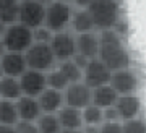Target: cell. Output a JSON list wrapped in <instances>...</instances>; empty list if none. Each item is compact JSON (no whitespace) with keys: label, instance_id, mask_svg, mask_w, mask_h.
Wrapping results in <instances>:
<instances>
[{"label":"cell","instance_id":"10","mask_svg":"<svg viewBox=\"0 0 146 133\" xmlns=\"http://www.w3.org/2000/svg\"><path fill=\"white\" fill-rule=\"evenodd\" d=\"M110 75H112V72L96 57V59L89 60V63L83 70V83H86L91 89H94V88L109 84Z\"/></svg>","mask_w":146,"mask_h":133},{"label":"cell","instance_id":"3","mask_svg":"<svg viewBox=\"0 0 146 133\" xmlns=\"http://www.w3.org/2000/svg\"><path fill=\"white\" fill-rule=\"evenodd\" d=\"M2 41L7 52L25 54L33 46V29L16 21L13 25L7 26L5 33L2 34Z\"/></svg>","mask_w":146,"mask_h":133},{"label":"cell","instance_id":"32","mask_svg":"<svg viewBox=\"0 0 146 133\" xmlns=\"http://www.w3.org/2000/svg\"><path fill=\"white\" fill-rule=\"evenodd\" d=\"M73 62H75V65L78 66V68H81V70H84L86 68V65L89 63V60L91 59H88V57H84V55H80V54H76V55L72 59Z\"/></svg>","mask_w":146,"mask_h":133},{"label":"cell","instance_id":"33","mask_svg":"<svg viewBox=\"0 0 146 133\" xmlns=\"http://www.w3.org/2000/svg\"><path fill=\"white\" fill-rule=\"evenodd\" d=\"M91 2H93V0H73L72 5L76 7V10H86Z\"/></svg>","mask_w":146,"mask_h":133},{"label":"cell","instance_id":"25","mask_svg":"<svg viewBox=\"0 0 146 133\" xmlns=\"http://www.w3.org/2000/svg\"><path fill=\"white\" fill-rule=\"evenodd\" d=\"M81 115H83V123L84 125H98L99 127L101 123L104 122V112L102 109L98 107V106H88L81 110Z\"/></svg>","mask_w":146,"mask_h":133},{"label":"cell","instance_id":"26","mask_svg":"<svg viewBox=\"0 0 146 133\" xmlns=\"http://www.w3.org/2000/svg\"><path fill=\"white\" fill-rule=\"evenodd\" d=\"M46 80H47V88H52V89H57V91H65V88L70 84L68 80L65 78V75L57 66L46 73Z\"/></svg>","mask_w":146,"mask_h":133},{"label":"cell","instance_id":"5","mask_svg":"<svg viewBox=\"0 0 146 133\" xmlns=\"http://www.w3.org/2000/svg\"><path fill=\"white\" fill-rule=\"evenodd\" d=\"M72 7L68 3H60V2H54L52 5L46 8V20L44 26L49 28L52 33H60L70 28L72 23Z\"/></svg>","mask_w":146,"mask_h":133},{"label":"cell","instance_id":"27","mask_svg":"<svg viewBox=\"0 0 146 133\" xmlns=\"http://www.w3.org/2000/svg\"><path fill=\"white\" fill-rule=\"evenodd\" d=\"M54 33L46 26H39L36 29H33V42L37 44H50Z\"/></svg>","mask_w":146,"mask_h":133},{"label":"cell","instance_id":"15","mask_svg":"<svg viewBox=\"0 0 146 133\" xmlns=\"http://www.w3.org/2000/svg\"><path fill=\"white\" fill-rule=\"evenodd\" d=\"M16 109H18L20 120H25V122H37V118L42 115V110H41L37 97L21 96L16 101Z\"/></svg>","mask_w":146,"mask_h":133},{"label":"cell","instance_id":"24","mask_svg":"<svg viewBox=\"0 0 146 133\" xmlns=\"http://www.w3.org/2000/svg\"><path fill=\"white\" fill-rule=\"evenodd\" d=\"M57 68L65 75V78L68 80V83H78L83 81V70L78 68L75 65L73 60H65V62H58Z\"/></svg>","mask_w":146,"mask_h":133},{"label":"cell","instance_id":"38","mask_svg":"<svg viewBox=\"0 0 146 133\" xmlns=\"http://www.w3.org/2000/svg\"><path fill=\"white\" fill-rule=\"evenodd\" d=\"M5 29H7V25H5V23H2V21H0V36H2L3 33H5Z\"/></svg>","mask_w":146,"mask_h":133},{"label":"cell","instance_id":"42","mask_svg":"<svg viewBox=\"0 0 146 133\" xmlns=\"http://www.w3.org/2000/svg\"><path fill=\"white\" fill-rule=\"evenodd\" d=\"M114 2H117V3H120V2H122V0H114Z\"/></svg>","mask_w":146,"mask_h":133},{"label":"cell","instance_id":"8","mask_svg":"<svg viewBox=\"0 0 146 133\" xmlns=\"http://www.w3.org/2000/svg\"><path fill=\"white\" fill-rule=\"evenodd\" d=\"M63 101L68 107L83 110L84 107L93 104V89L83 81L70 83L63 91Z\"/></svg>","mask_w":146,"mask_h":133},{"label":"cell","instance_id":"23","mask_svg":"<svg viewBox=\"0 0 146 133\" xmlns=\"http://www.w3.org/2000/svg\"><path fill=\"white\" fill-rule=\"evenodd\" d=\"M39 133H60L62 127L58 122L57 114H42L36 122Z\"/></svg>","mask_w":146,"mask_h":133},{"label":"cell","instance_id":"19","mask_svg":"<svg viewBox=\"0 0 146 133\" xmlns=\"http://www.w3.org/2000/svg\"><path fill=\"white\" fill-rule=\"evenodd\" d=\"M70 28L75 34H83V33H91L94 31V21L91 18L88 10H76L72 16Z\"/></svg>","mask_w":146,"mask_h":133},{"label":"cell","instance_id":"2","mask_svg":"<svg viewBox=\"0 0 146 133\" xmlns=\"http://www.w3.org/2000/svg\"><path fill=\"white\" fill-rule=\"evenodd\" d=\"M86 10L94 21V28L99 31L112 29L120 20V3L114 0H93Z\"/></svg>","mask_w":146,"mask_h":133},{"label":"cell","instance_id":"39","mask_svg":"<svg viewBox=\"0 0 146 133\" xmlns=\"http://www.w3.org/2000/svg\"><path fill=\"white\" fill-rule=\"evenodd\" d=\"M60 133H83L81 130H62Z\"/></svg>","mask_w":146,"mask_h":133},{"label":"cell","instance_id":"14","mask_svg":"<svg viewBox=\"0 0 146 133\" xmlns=\"http://www.w3.org/2000/svg\"><path fill=\"white\" fill-rule=\"evenodd\" d=\"M37 101H39L42 114H57L65 106L63 91H57V89H52V88H46L37 96Z\"/></svg>","mask_w":146,"mask_h":133},{"label":"cell","instance_id":"35","mask_svg":"<svg viewBox=\"0 0 146 133\" xmlns=\"http://www.w3.org/2000/svg\"><path fill=\"white\" fill-rule=\"evenodd\" d=\"M0 133H16L15 125H0Z\"/></svg>","mask_w":146,"mask_h":133},{"label":"cell","instance_id":"28","mask_svg":"<svg viewBox=\"0 0 146 133\" xmlns=\"http://www.w3.org/2000/svg\"><path fill=\"white\" fill-rule=\"evenodd\" d=\"M122 133H146L145 122L141 118H133L122 122Z\"/></svg>","mask_w":146,"mask_h":133},{"label":"cell","instance_id":"21","mask_svg":"<svg viewBox=\"0 0 146 133\" xmlns=\"http://www.w3.org/2000/svg\"><path fill=\"white\" fill-rule=\"evenodd\" d=\"M20 122L16 101L0 99V125H16Z\"/></svg>","mask_w":146,"mask_h":133},{"label":"cell","instance_id":"1","mask_svg":"<svg viewBox=\"0 0 146 133\" xmlns=\"http://www.w3.org/2000/svg\"><path fill=\"white\" fill-rule=\"evenodd\" d=\"M98 59L109 68L110 72L128 68L131 62L130 54H128L125 44H123V39L114 29L101 31Z\"/></svg>","mask_w":146,"mask_h":133},{"label":"cell","instance_id":"7","mask_svg":"<svg viewBox=\"0 0 146 133\" xmlns=\"http://www.w3.org/2000/svg\"><path fill=\"white\" fill-rule=\"evenodd\" d=\"M46 20V7H42L36 0H20L18 23L25 25L29 29H36L44 26Z\"/></svg>","mask_w":146,"mask_h":133},{"label":"cell","instance_id":"9","mask_svg":"<svg viewBox=\"0 0 146 133\" xmlns=\"http://www.w3.org/2000/svg\"><path fill=\"white\" fill-rule=\"evenodd\" d=\"M109 84L117 91L119 96H127V94H136L138 86H140V80L136 76V73L128 66L123 70L112 72Z\"/></svg>","mask_w":146,"mask_h":133},{"label":"cell","instance_id":"31","mask_svg":"<svg viewBox=\"0 0 146 133\" xmlns=\"http://www.w3.org/2000/svg\"><path fill=\"white\" fill-rule=\"evenodd\" d=\"M102 112H104V122H120L119 112H117L115 106H114V107L102 109Z\"/></svg>","mask_w":146,"mask_h":133},{"label":"cell","instance_id":"43","mask_svg":"<svg viewBox=\"0 0 146 133\" xmlns=\"http://www.w3.org/2000/svg\"><path fill=\"white\" fill-rule=\"evenodd\" d=\"M143 122H145V127H146V118H145V120H143Z\"/></svg>","mask_w":146,"mask_h":133},{"label":"cell","instance_id":"41","mask_svg":"<svg viewBox=\"0 0 146 133\" xmlns=\"http://www.w3.org/2000/svg\"><path fill=\"white\" fill-rule=\"evenodd\" d=\"M3 78V70H2V65H0V80Z\"/></svg>","mask_w":146,"mask_h":133},{"label":"cell","instance_id":"29","mask_svg":"<svg viewBox=\"0 0 146 133\" xmlns=\"http://www.w3.org/2000/svg\"><path fill=\"white\" fill-rule=\"evenodd\" d=\"M15 132L16 133H39V128H37L36 122H25V120H20V122L15 125Z\"/></svg>","mask_w":146,"mask_h":133},{"label":"cell","instance_id":"37","mask_svg":"<svg viewBox=\"0 0 146 133\" xmlns=\"http://www.w3.org/2000/svg\"><path fill=\"white\" fill-rule=\"evenodd\" d=\"M5 46H3V41H2V36H0V57L3 55V54H5Z\"/></svg>","mask_w":146,"mask_h":133},{"label":"cell","instance_id":"11","mask_svg":"<svg viewBox=\"0 0 146 133\" xmlns=\"http://www.w3.org/2000/svg\"><path fill=\"white\" fill-rule=\"evenodd\" d=\"M18 80H20V86H21V92H23V96L37 97L47 88L46 73L37 72V70H31V68H28L26 72L23 73Z\"/></svg>","mask_w":146,"mask_h":133},{"label":"cell","instance_id":"18","mask_svg":"<svg viewBox=\"0 0 146 133\" xmlns=\"http://www.w3.org/2000/svg\"><path fill=\"white\" fill-rule=\"evenodd\" d=\"M117 99H119V94L110 84H104L93 89V104L101 109L114 107Z\"/></svg>","mask_w":146,"mask_h":133},{"label":"cell","instance_id":"4","mask_svg":"<svg viewBox=\"0 0 146 133\" xmlns=\"http://www.w3.org/2000/svg\"><path fill=\"white\" fill-rule=\"evenodd\" d=\"M25 59H26L28 68L42 73L54 70L58 63L50 46L49 44H37V42H33V46L25 52Z\"/></svg>","mask_w":146,"mask_h":133},{"label":"cell","instance_id":"34","mask_svg":"<svg viewBox=\"0 0 146 133\" xmlns=\"http://www.w3.org/2000/svg\"><path fill=\"white\" fill-rule=\"evenodd\" d=\"M81 132L83 133H99V127L98 125H84L81 128Z\"/></svg>","mask_w":146,"mask_h":133},{"label":"cell","instance_id":"6","mask_svg":"<svg viewBox=\"0 0 146 133\" xmlns=\"http://www.w3.org/2000/svg\"><path fill=\"white\" fill-rule=\"evenodd\" d=\"M50 49L57 62H65L72 60L76 55V34L70 29L54 33L52 41H50Z\"/></svg>","mask_w":146,"mask_h":133},{"label":"cell","instance_id":"30","mask_svg":"<svg viewBox=\"0 0 146 133\" xmlns=\"http://www.w3.org/2000/svg\"><path fill=\"white\" fill-rule=\"evenodd\" d=\"M99 133H122V122H102Z\"/></svg>","mask_w":146,"mask_h":133},{"label":"cell","instance_id":"22","mask_svg":"<svg viewBox=\"0 0 146 133\" xmlns=\"http://www.w3.org/2000/svg\"><path fill=\"white\" fill-rule=\"evenodd\" d=\"M20 0H0V21L7 26L18 21Z\"/></svg>","mask_w":146,"mask_h":133},{"label":"cell","instance_id":"12","mask_svg":"<svg viewBox=\"0 0 146 133\" xmlns=\"http://www.w3.org/2000/svg\"><path fill=\"white\" fill-rule=\"evenodd\" d=\"M0 65L3 70V76L11 78H20L28 70L25 54H20V52H5L0 57Z\"/></svg>","mask_w":146,"mask_h":133},{"label":"cell","instance_id":"36","mask_svg":"<svg viewBox=\"0 0 146 133\" xmlns=\"http://www.w3.org/2000/svg\"><path fill=\"white\" fill-rule=\"evenodd\" d=\"M36 2H39V3H41L42 7H46V8H47L49 5H52L55 0H36Z\"/></svg>","mask_w":146,"mask_h":133},{"label":"cell","instance_id":"20","mask_svg":"<svg viewBox=\"0 0 146 133\" xmlns=\"http://www.w3.org/2000/svg\"><path fill=\"white\" fill-rule=\"evenodd\" d=\"M23 96L20 86V80L11 76H3L0 80V99L8 101H18Z\"/></svg>","mask_w":146,"mask_h":133},{"label":"cell","instance_id":"13","mask_svg":"<svg viewBox=\"0 0 146 133\" xmlns=\"http://www.w3.org/2000/svg\"><path fill=\"white\" fill-rule=\"evenodd\" d=\"M115 109L119 112L120 122H127V120H133L138 118V114L141 110V101L136 94H127V96H119Z\"/></svg>","mask_w":146,"mask_h":133},{"label":"cell","instance_id":"40","mask_svg":"<svg viewBox=\"0 0 146 133\" xmlns=\"http://www.w3.org/2000/svg\"><path fill=\"white\" fill-rule=\"evenodd\" d=\"M55 2H60V3H68V5H72L73 0H55Z\"/></svg>","mask_w":146,"mask_h":133},{"label":"cell","instance_id":"17","mask_svg":"<svg viewBox=\"0 0 146 133\" xmlns=\"http://www.w3.org/2000/svg\"><path fill=\"white\" fill-rule=\"evenodd\" d=\"M57 117H58V122H60L62 130H81L84 127L83 115H81L80 109L63 106L57 112Z\"/></svg>","mask_w":146,"mask_h":133},{"label":"cell","instance_id":"16","mask_svg":"<svg viewBox=\"0 0 146 133\" xmlns=\"http://www.w3.org/2000/svg\"><path fill=\"white\" fill-rule=\"evenodd\" d=\"M98 52H99V36H96L93 31L76 34V54L88 59H96Z\"/></svg>","mask_w":146,"mask_h":133}]
</instances>
